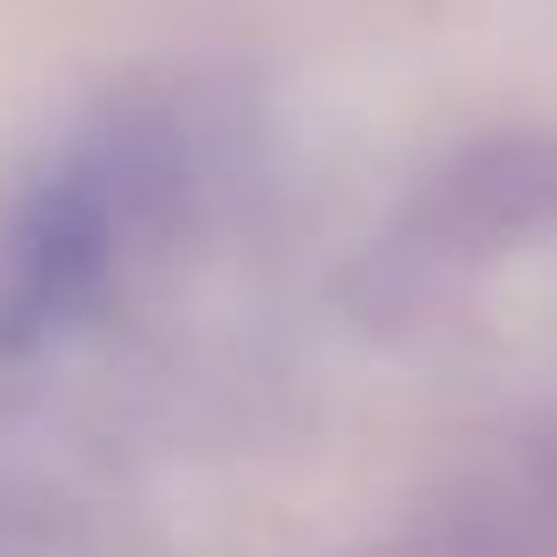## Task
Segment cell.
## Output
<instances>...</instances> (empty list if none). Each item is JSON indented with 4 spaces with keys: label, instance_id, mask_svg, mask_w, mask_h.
<instances>
[{
    "label": "cell",
    "instance_id": "cell-1",
    "mask_svg": "<svg viewBox=\"0 0 557 557\" xmlns=\"http://www.w3.org/2000/svg\"><path fill=\"white\" fill-rule=\"evenodd\" d=\"M222 148L189 90H123L0 173V394L50 377L206 222Z\"/></svg>",
    "mask_w": 557,
    "mask_h": 557
}]
</instances>
